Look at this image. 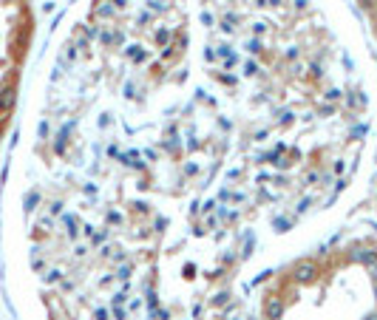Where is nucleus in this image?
<instances>
[{"label":"nucleus","mask_w":377,"mask_h":320,"mask_svg":"<svg viewBox=\"0 0 377 320\" xmlns=\"http://www.w3.org/2000/svg\"><path fill=\"white\" fill-rule=\"evenodd\" d=\"M31 45V11L26 0H0V139L17 108L20 74Z\"/></svg>","instance_id":"nucleus-1"}]
</instances>
